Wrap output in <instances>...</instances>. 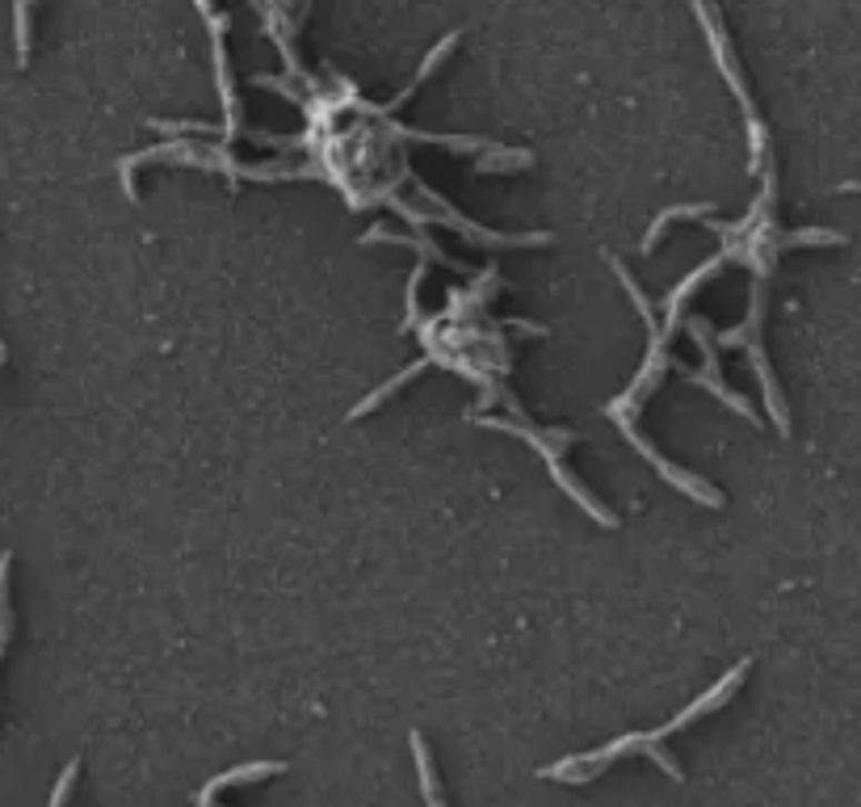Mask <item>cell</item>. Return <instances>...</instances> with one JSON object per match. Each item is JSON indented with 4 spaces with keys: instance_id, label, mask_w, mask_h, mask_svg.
I'll use <instances>...</instances> for the list:
<instances>
[{
    "instance_id": "cell-2",
    "label": "cell",
    "mask_w": 861,
    "mask_h": 807,
    "mask_svg": "<svg viewBox=\"0 0 861 807\" xmlns=\"http://www.w3.org/2000/svg\"><path fill=\"white\" fill-rule=\"evenodd\" d=\"M412 757H417V769H421V795L429 807H445L441 804V787H438V774H433V761H429V749H424L421 736H412Z\"/></svg>"
},
{
    "instance_id": "cell-1",
    "label": "cell",
    "mask_w": 861,
    "mask_h": 807,
    "mask_svg": "<svg viewBox=\"0 0 861 807\" xmlns=\"http://www.w3.org/2000/svg\"><path fill=\"white\" fill-rule=\"evenodd\" d=\"M744 672H748V665H735V669L719 681V686H710L693 707H685V711L677 715L672 724H664V728H655V731H643V736H622V740H613L610 749H601V753H584V757H572V761H563V766H551V769H542L547 778H575V769H601V766H610L613 757H622V753H631V749H643V753H651L660 766L669 769L672 778H681V769H677V761H672L669 753L660 749V740L664 736H672L677 728H685V724H693L698 715H710L714 707H723L728 703L731 694L740 690V681H744Z\"/></svg>"
},
{
    "instance_id": "cell-3",
    "label": "cell",
    "mask_w": 861,
    "mask_h": 807,
    "mask_svg": "<svg viewBox=\"0 0 861 807\" xmlns=\"http://www.w3.org/2000/svg\"><path fill=\"white\" fill-rule=\"evenodd\" d=\"M9 559H0V652H4V644H9V627H13V615H9Z\"/></svg>"
}]
</instances>
